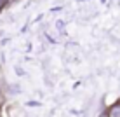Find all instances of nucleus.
Here are the masks:
<instances>
[{"label": "nucleus", "instance_id": "1", "mask_svg": "<svg viewBox=\"0 0 120 117\" xmlns=\"http://www.w3.org/2000/svg\"><path fill=\"white\" fill-rule=\"evenodd\" d=\"M106 114H108V117H120V100L115 101L113 105L106 110Z\"/></svg>", "mask_w": 120, "mask_h": 117}, {"label": "nucleus", "instance_id": "2", "mask_svg": "<svg viewBox=\"0 0 120 117\" xmlns=\"http://www.w3.org/2000/svg\"><path fill=\"white\" fill-rule=\"evenodd\" d=\"M12 2H16V0H0V11H2V9H5L7 5H11Z\"/></svg>", "mask_w": 120, "mask_h": 117}, {"label": "nucleus", "instance_id": "3", "mask_svg": "<svg viewBox=\"0 0 120 117\" xmlns=\"http://www.w3.org/2000/svg\"><path fill=\"white\" fill-rule=\"evenodd\" d=\"M2 101H4V94H2V89H0V105H2Z\"/></svg>", "mask_w": 120, "mask_h": 117}, {"label": "nucleus", "instance_id": "4", "mask_svg": "<svg viewBox=\"0 0 120 117\" xmlns=\"http://www.w3.org/2000/svg\"><path fill=\"white\" fill-rule=\"evenodd\" d=\"M99 117H108V114H106V112H103V114L99 115Z\"/></svg>", "mask_w": 120, "mask_h": 117}]
</instances>
